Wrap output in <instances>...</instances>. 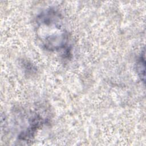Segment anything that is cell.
Segmentation results:
<instances>
[{"mask_svg":"<svg viewBox=\"0 0 146 146\" xmlns=\"http://www.w3.org/2000/svg\"><path fill=\"white\" fill-rule=\"evenodd\" d=\"M36 35L47 50L56 51L64 47L68 40L60 14L51 9L41 14L36 20Z\"/></svg>","mask_w":146,"mask_h":146,"instance_id":"1","label":"cell"},{"mask_svg":"<svg viewBox=\"0 0 146 146\" xmlns=\"http://www.w3.org/2000/svg\"><path fill=\"white\" fill-rule=\"evenodd\" d=\"M137 71L139 74L140 75V78H143V80L144 82L145 79V58H144V53L143 55H141L139 60L137 62Z\"/></svg>","mask_w":146,"mask_h":146,"instance_id":"2","label":"cell"}]
</instances>
